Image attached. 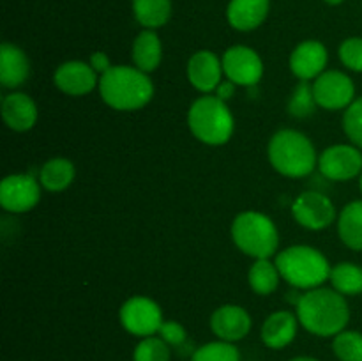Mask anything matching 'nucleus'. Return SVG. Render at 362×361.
Instances as JSON below:
<instances>
[{
  "label": "nucleus",
  "mask_w": 362,
  "mask_h": 361,
  "mask_svg": "<svg viewBox=\"0 0 362 361\" xmlns=\"http://www.w3.org/2000/svg\"><path fill=\"white\" fill-rule=\"evenodd\" d=\"M297 319L306 331L317 336H336L345 331L350 321V308L345 296L334 289L308 290L297 304Z\"/></svg>",
  "instance_id": "f257e3e1"
},
{
  "label": "nucleus",
  "mask_w": 362,
  "mask_h": 361,
  "mask_svg": "<svg viewBox=\"0 0 362 361\" xmlns=\"http://www.w3.org/2000/svg\"><path fill=\"white\" fill-rule=\"evenodd\" d=\"M103 101L113 110L129 112L144 108L154 96V84L138 67L112 66L99 78Z\"/></svg>",
  "instance_id": "f03ea898"
},
{
  "label": "nucleus",
  "mask_w": 362,
  "mask_h": 361,
  "mask_svg": "<svg viewBox=\"0 0 362 361\" xmlns=\"http://www.w3.org/2000/svg\"><path fill=\"white\" fill-rule=\"evenodd\" d=\"M281 278L293 289H317L331 276V264L322 251L306 244L285 248L276 257Z\"/></svg>",
  "instance_id": "7ed1b4c3"
},
{
  "label": "nucleus",
  "mask_w": 362,
  "mask_h": 361,
  "mask_svg": "<svg viewBox=\"0 0 362 361\" xmlns=\"http://www.w3.org/2000/svg\"><path fill=\"white\" fill-rule=\"evenodd\" d=\"M269 161L276 172L286 177H306L317 166V152L306 134L297 130H281L269 142Z\"/></svg>",
  "instance_id": "20e7f679"
},
{
  "label": "nucleus",
  "mask_w": 362,
  "mask_h": 361,
  "mask_svg": "<svg viewBox=\"0 0 362 361\" xmlns=\"http://www.w3.org/2000/svg\"><path fill=\"white\" fill-rule=\"evenodd\" d=\"M187 124L194 137L207 145H223L232 138L233 115L218 96H202L191 105Z\"/></svg>",
  "instance_id": "39448f33"
},
{
  "label": "nucleus",
  "mask_w": 362,
  "mask_h": 361,
  "mask_svg": "<svg viewBox=\"0 0 362 361\" xmlns=\"http://www.w3.org/2000/svg\"><path fill=\"white\" fill-rule=\"evenodd\" d=\"M232 237L243 253L253 258H271L278 251L279 234L267 214L244 211L232 223Z\"/></svg>",
  "instance_id": "423d86ee"
},
{
  "label": "nucleus",
  "mask_w": 362,
  "mask_h": 361,
  "mask_svg": "<svg viewBox=\"0 0 362 361\" xmlns=\"http://www.w3.org/2000/svg\"><path fill=\"white\" fill-rule=\"evenodd\" d=\"M120 324L127 333L134 336L158 335L163 321V311L154 299L145 296L129 297L126 303L120 306Z\"/></svg>",
  "instance_id": "0eeeda50"
},
{
  "label": "nucleus",
  "mask_w": 362,
  "mask_h": 361,
  "mask_svg": "<svg viewBox=\"0 0 362 361\" xmlns=\"http://www.w3.org/2000/svg\"><path fill=\"white\" fill-rule=\"evenodd\" d=\"M317 105L325 110H346L356 101V85L349 74L341 71H324L313 81Z\"/></svg>",
  "instance_id": "6e6552de"
},
{
  "label": "nucleus",
  "mask_w": 362,
  "mask_h": 361,
  "mask_svg": "<svg viewBox=\"0 0 362 361\" xmlns=\"http://www.w3.org/2000/svg\"><path fill=\"white\" fill-rule=\"evenodd\" d=\"M226 80L243 87H257L264 74V62L253 48L235 45L225 52L221 59Z\"/></svg>",
  "instance_id": "1a4fd4ad"
},
{
  "label": "nucleus",
  "mask_w": 362,
  "mask_h": 361,
  "mask_svg": "<svg viewBox=\"0 0 362 361\" xmlns=\"http://www.w3.org/2000/svg\"><path fill=\"white\" fill-rule=\"evenodd\" d=\"M41 198V183L28 173H13L0 183V204L9 212H27Z\"/></svg>",
  "instance_id": "9d476101"
},
{
  "label": "nucleus",
  "mask_w": 362,
  "mask_h": 361,
  "mask_svg": "<svg viewBox=\"0 0 362 361\" xmlns=\"http://www.w3.org/2000/svg\"><path fill=\"white\" fill-rule=\"evenodd\" d=\"M318 170L331 180L354 179L362 173L361 149L346 144L331 145L318 158Z\"/></svg>",
  "instance_id": "9b49d317"
},
{
  "label": "nucleus",
  "mask_w": 362,
  "mask_h": 361,
  "mask_svg": "<svg viewBox=\"0 0 362 361\" xmlns=\"http://www.w3.org/2000/svg\"><path fill=\"white\" fill-rule=\"evenodd\" d=\"M292 214L304 229L322 230L327 229L336 219V207L327 195L304 191L292 204Z\"/></svg>",
  "instance_id": "f8f14e48"
},
{
  "label": "nucleus",
  "mask_w": 362,
  "mask_h": 361,
  "mask_svg": "<svg viewBox=\"0 0 362 361\" xmlns=\"http://www.w3.org/2000/svg\"><path fill=\"white\" fill-rule=\"evenodd\" d=\"M211 329L219 340L239 342L251 331V317L239 304H223L211 315Z\"/></svg>",
  "instance_id": "ddd939ff"
},
{
  "label": "nucleus",
  "mask_w": 362,
  "mask_h": 361,
  "mask_svg": "<svg viewBox=\"0 0 362 361\" xmlns=\"http://www.w3.org/2000/svg\"><path fill=\"white\" fill-rule=\"evenodd\" d=\"M53 81L62 92L69 96H85L95 88L98 73L92 69L90 64L80 60H69L57 67L53 74Z\"/></svg>",
  "instance_id": "4468645a"
},
{
  "label": "nucleus",
  "mask_w": 362,
  "mask_h": 361,
  "mask_svg": "<svg viewBox=\"0 0 362 361\" xmlns=\"http://www.w3.org/2000/svg\"><path fill=\"white\" fill-rule=\"evenodd\" d=\"M327 48L320 41H304L290 55V69L299 80L308 81L318 78L327 66Z\"/></svg>",
  "instance_id": "2eb2a0df"
},
{
  "label": "nucleus",
  "mask_w": 362,
  "mask_h": 361,
  "mask_svg": "<svg viewBox=\"0 0 362 361\" xmlns=\"http://www.w3.org/2000/svg\"><path fill=\"white\" fill-rule=\"evenodd\" d=\"M223 62L209 50H200L187 62V78L191 85L205 94L218 88L223 81Z\"/></svg>",
  "instance_id": "dca6fc26"
},
{
  "label": "nucleus",
  "mask_w": 362,
  "mask_h": 361,
  "mask_svg": "<svg viewBox=\"0 0 362 361\" xmlns=\"http://www.w3.org/2000/svg\"><path fill=\"white\" fill-rule=\"evenodd\" d=\"M299 319L288 310H279L269 315L262 326V342L269 349H283L290 345L297 335Z\"/></svg>",
  "instance_id": "f3484780"
},
{
  "label": "nucleus",
  "mask_w": 362,
  "mask_h": 361,
  "mask_svg": "<svg viewBox=\"0 0 362 361\" xmlns=\"http://www.w3.org/2000/svg\"><path fill=\"white\" fill-rule=\"evenodd\" d=\"M2 119L14 131H28L37 122V106L30 96L13 92L2 101Z\"/></svg>",
  "instance_id": "a211bd4d"
},
{
  "label": "nucleus",
  "mask_w": 362,
  "mask_h": 361,
  "mask_svg": "<svg viewBox=\"0 0 362 361\" xmlns=\"http://www.w3.org/2000/svg\"><path fill=\"white\" fill-rule=\"evenodd\" d=\"M271 9V0H230L226 18L235 30L250 32L260 27Z\"/></svg>",
  "instance_id": "6ab92c4d"
},
{
  "label": "nucleus",
  "mask_w": 362,
  "mask_h": 361,
  "mask_svg": "<svg viewBox=\"0 0 362 361\" xmlns=\"http://www.w3.org/2000/svg\"><path fill=\"white\" fill-rule=\"evenodd\" d=\"M30 74V62L21 48L11 42L0 46V84L6 88H16Z\"/></svg>",
  "instance_id": "aec40b11"
},
{
  "label": "nucleus",
  "mask_w": 362,
  "mask_h": 361,
  "mask_svg": "<svg viewBox=\"0 0 362 361\" xmlns=\"http://www.w3.org/2000/svg\"><path fill=\"white\" fill-rule=\"evenodd\" d=\"M163 59V46L159 35L151 28H145L133 42L134 66L144 73H152L159 67Z\"/></svg>",
  "instance_id": "412c9836"
},
{
  "label": "nucleus",
  "mask_w": 362,
  "mask_h": 361,
  "mask_svg": "<svg viewBox=\"0 0 362 361\" xmlns=\"http://www.w3.org/2000/svg\"><path fill=\"white\" fill-rule=\"evenodd\" d=\"M338 234L345 246L362 251V200H354L341 209L338 218Z\"/></svg>",
  "instance_id": "4be33fe9"
},
{
  "label": "nucleus",
  "mask_w": 362,
  "mask_h": 361,
  "mask_svg": "<svg viewBox=\"0 0 362 361\" xmlns=\"http://www.w3.org/2000/svg\"><path fill=\"white\" fill-rule=\"evenodd\" d=\"M279 280H281V273L276 262H271V258H257L247 275L251 290L258 296H269L274 292L279 285Z\"/></svg>",
  "instance_id": "5701e85b"
},
{
  "label": "nucleus",
  "mask_w": 362,
  "mask_h": 361,
  "mask_svg": "<svg viewBox=\"0 0 362 361\" xmlns=\"http://www.w3.org/2000/svg\"><path fill=\"white\" fill-rule=\"evenodd\" d=\"M74 180V165L66 158H53L42 165L39 183L48 191H62Z\"/></svg>",
  "instance_id": "b1692460"
},
{
  "label": "nucleus",
  "mask_w": 362,
  "mask_h": 361,
  "mask_svg": "<svg viewBox=\"0 0 362 361\" xmlns=\"http://www.w3.org/2000/svg\"><path fill=\"white\" fill-rule=\"evenodd\" d=\"M133 13L138 23L154 30L172 16V0H133Z\"/></svg>",
  "instance_id": "393cba45"
},
{
  "label": "nucleus",
  "mask_w": 362,
  "mask_h": 361,
  "mask_svg": "<svg viewBox=\"0 0 362 361\" xmlns=\"http://www.w3.org/2000/svg\"><path fill=\"white\" fill-rule=\"evenodd\" d=\"M329 282L343 296H359L362 294V268L354 262H339L331 269Z\"/></svg>",
  "instance_id": "a878e982"
},
{
  "label": "nucleus",
  "mask_w": 362,
  "mask_h": 361,
  "mask_svg": "<svg viewBox=\"0 0 362 361\" xmlns=\"http://www.w3.org/2000/svg\"><path fill=\"white\" fill-rule=\"evenodd\" d=\"M191 361H240V353L232 342L216 340L194 349Z\"/></svg>",
  "instance_id": "bb28decb"
},
{
  "label": "nucleus",
  "mask_w": 362,
  "mask_h": 361,
  "mask_svg": "<svg viewBox=\"0 0 362 361\" xmlns=\"http://www.w3.org/2000/svg\"><path fill=\"white\" fill-rule=\"evenodd\" d=\"M332 350L339 361H362V333L341 331L332 340Z\"/></svg>",
  "instance_id": "cd10ccee"
},
{
  "label": "nucleus",
  "mask_w": 362,
  "mask_h": 361,
  "mask_svg": "<svg viewBox=\"0 0 362 361\" xmlns=\"http://www.w3.org/2000/svg\"><path fill=\"white\" fill-rule=\"evenodd\" d=\"M317 99H315L313 87L308 85V81H300L296 88H293L292 96L288 101V113L297 119H304L315 113L317 108Z\"/></svg>",
  "instance_id": "c85d7f7f"
},
{
  "label": "nucleus",
  "mask_w": 362,
  "mask_h": 361,
  "mask_svg": "<svg viewBox=\"0 0 362 361\" xmlns=\"http://www.w3.org/2000/svg\"><path fill=\"white\" fill-rule=\"evenodd\" d=\"M172 350L161 336H147L141 338L134 347L133 361H170Z\"/></svg>",
  "instance_id": "c756f323"
},
{
  "label": "nucleus",
  "mask_w": 362,
  "mask_h": 361,
  "mask_svg": "<svg viewBox=\"0 0 362 361\" xmlns=\"http://www.w3.org/2000/svg\"><path fill=\"white\" fill-rule=\"evenodd\" d=\"M343 130L356 147L362 149V96L357 98L343 115Z\"/></svg>",
  "instance_id": "7c9ffc66"
},
{
  "label": "nucleus",
  "mask_w": 362,
  "mask_h": 361,
  "mask_svg": "<svg viewBox=\"0 0 362 361\" xmlns=\"http://www.w3.org/2000/svg\"><path fill=\"white\" fill-rule=\"evenodd\" d=\"M339 59L350 71L362 73V38H349L339 46Z\"/></svg>",
  "instance_id": "2f4dec72"
},
{
  "label": "nucleus",
  "mask_w": 362,
  "mask_h": 361,
  "mask_svg": "<svg viewBox=\"0 0 362 361\" xmlns=\"http://www.w3.org/2000/svg\"><path fill=\"white\" fill-rule=\"evenodd\" d=\"M158 335L161 336V338L165 340L170 347H177V349H180V347L187 342L186 328H184V326L177 321L163 322L161 328H159V331H158Z\"/></svg>",
  "instance_id": "473e14b6"
},
{
  "label": "nucleus",
  "mask_w": 362,
  "mask_h": 361,
  "mask_svg": "<svg viewBox=\"0 0 362 361\" xmlns=\"http://www.w3.org/2000/svg\"><path fill=\"white\" fill-rule=\"evenodd\" d=\"M92 66V69L95 71L98 74H105L106 71L112 67V62H110V57L106 55V53L103 52H95L92 53L90 57V62H88Z\"/></svg>",
  "instance_id": "72a5a7b5"
},
{
  "label": "nucleus",
  "mask_w": 362,
  "mask_h": 361,
  "mask_svg": "<svg viewBox=\"0 0 362 361\" xmlns=\"http://www.w3.org/2000/svg\"><path fill=\"white\" fill-rule=\"evenodd\" d=\"M235 87L237 85L233 84V81L226 80V81H221L214 92L219 99H223V101H228V99L233 98V94H235Z\"/></svg>",
  "instance_id": "f704fd0d"
},
{
  "label": "nucleus",
  "mask_w": 362,
  "mask_h": 361,
  "mask_svg": "<svg viewBox=\"0 0 362 361\" xmlns=\"http://www.w3.org/2000/svg\"><path fill=\"white\" fill-rule=\"evenodd\" d=\"M290 361H320V360H317V357H311V356H297V357H292Z\"/></svg>",
  "instance_id": "c9c22d12"
},
{
  "label": "nucleus",
  "mask_w": 362,
  "mask_h": 361,
  "mask_svg": "<svg viewBox=\"0 0 362 361\" xmlns=\"http://www.w3.org/2000/svg\"><path fill=\"white\" fill-rule=\"evenodd\" d=\"M324 2H327L329 6H339V4H341L343 0H324Z\"/></svg>",
  "instance_id": "e433bc0d"
},
{
  "label": "nucleus",
  "mask_w": 362,
  "mask_h": 361,
  "mask_svg": "<svg viewBox=\"0 0 362 361\" xmlns=\"http://www.w3.org/2000/svg\"><path fill=\"white\" fill-rule=\"evenodd\" d=\"M359 186H361V191H362V173H361V179H359Z\"/></svg>",
  "instance_id": "4c0bfd02"
}]
</instances>
